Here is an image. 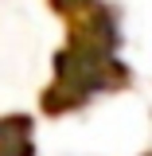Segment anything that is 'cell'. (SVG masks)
<instances>
[{"label": "cell", "mask_w": 152, "mask_h": 156, "mask_svg": "<svg viewBox=\"0 0 152 156\" xmlns=\"http://www.w3.org/2000/svg\"><path fill=\"white\" fill-rule=\"evenodd\" d=\"M66 23V43L51 58V82L39 94V109L47 117H70L94 105L101 94H117L133 86V70L121 51V8L109 0H86Z\"/></svg>", "instance_id": "6da1fadb"}, {"label": "cell", "mask_w": 152, "mask_h": 156, "mask_svg": "<svg viewBox=\"0 0 152 156\" xmlns=\"http://www.w3.org/2000/svg\"><path fill=\"white\" fill-rule=\"evenodd\" d=\"M0 156H35V117L31 113L0 117Z\"/></svg>", "instance_id": "7a4b0ae2"}, {"label": "cell", "mask_w": 152, "mask_h": 156, "mask_svg": "<svg viewBox=\"0 0 152 156\" xmlns=\"http://www.w3.org/2000/svg\"><path fill=\"white\" fill-rule=\"evenodd\" d=\"M144 156H152V152H144Z\"/></svg>", "instance_id": "3957f363"}]
</instances>
